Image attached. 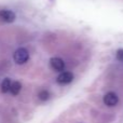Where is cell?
Returning a JSON list of instances; mask_svg holds the SVG:
<instances>
[{"instance_id": "6da1fadb", "label": "cell", "mask_w": 123, "mask_h": 123, "mask_svg": "<svg viewBox=\"0 0 123 123\" xmlns=\"http://www.w3.org/2000/svg\"><path fill=\"white\" fill-rule=\"evenodd\" d=\"M15 63L22 65V64H25L26 62L29 60V53L25 48H18L16 51L14 52V55H13Z\"/></svg>"}, {"instance_id": "7a4b0ae2", "label": "cell", "mask_w": 123, "mask_h": 123, "mask_svg": "<svg viewBox=\"0 0 123 123\" xmlns=\"http://www.w3.org/2000/svg\"><path fill=\"white\" fill-rule=\"evenodd\" d=\"M118 100H119V98H118L117 94L113 93V92H109V93H107L106 95L104 96L105 105H107V106H109V107L116 106V105L118 104Z\"/></svg>"}, {"instance_id": "3957f363", "label": "cell", "mask_w": 123, "mask_h": 123, "mask_svg": "<svg viewBox=\"0 0 123 123\" xmlns=\"http://www.w3.org/2000/svg\"><path fill=\"white\" fill-rule=\"evenodd\" d=\"M74 80V74L70 71H64L57 77V82L60 84H67Z\"/></svg>"}, {"instance_id": "277c9868", "label": "cell", "mask_w": 123, "mask_h": 123, "mask_svg": "<svg viewBox=\"0 0 123 123\" xmlns=\"http://www.w3.org/2000/svg\"><path fill=\"white\" fill-rule=\"evenodd\" d=\"M50 65H51V67L53 68L54 70H56V71H62V70L64 69V67H65L64 61L58 57H52L51 60H50Z\"/></svg>"}, {"instance_id": "5b68a950", "label": "cell", "mask_w": 123, "mask_h": 123, "mask_svg": "<svg viewBox=\"0 0 123 123\" xmlns=\"http://www.w3.org/2000/svg\"><path fill=\"white\" fill-rule=\"evenodd\" d=\"M0 18L3 22L11 23L15 19V14L11 10H1L0 11Z\"/></svg>"}, {"instance_id": "8992f818", "label": "cell", "mask_w": 123, "mask_h": 123, "mask_svg": "<svg viewBox=\"0 0 123 123\" xmlns=\"http://www.w3.org/2000/svg\"><path fill=\"white\" fill-rule=\"evenodd\" d=\"M11 85H12V82H11L10 79L9 78L3 79V81H2V83H1V92L2 93L9 92L11 90Z\"/></svg>"}, {"instance_id": "52a82bcc", "label": "cell", "mask_w": 123, "mask_h": 123, "mask_svg": "<svg viewBox=\"0 0 123 123\" xmlns=\"http://www.w3.org/2000/svg\"><path fill=\"white\" fill-rule=\"evenodd\" d=\"M21 90H22V84L18 81H15V82H13L12 85H11L10 92L12 93V95H17V94L21 92Z\"/></svg>"}, {"instance_id": "ba28073f", "label": "cell", "mask_w": 123, "mask_h": 123, "mask_svg": "<svg viewBox=\"0 0 123 123\" xmlns=\"http://www.w3.org/2000/svg\"><path fill=\"white\" fill-rule=\"evenodd\" d=\"M38 97H39V99L42 100V102H45V100H48L50 98L49 91H47V90H42V91H41L40 93L38 94Z\"/></svg>"}, {"instance_id": "9c48e42d", "label": "cell", "mask_w": 123, "mask_h": 123, "mask_svg": "<svg viewBox=\"0 0 123 123\" xmlns=\"http://www.w3.org/2000/svg\"><path fill=\"white\" fill-rule=\"evenodd\" d=\"M117 58L120 62H123V49H120L117 51Z\"/></svg>"}]
</instances>
